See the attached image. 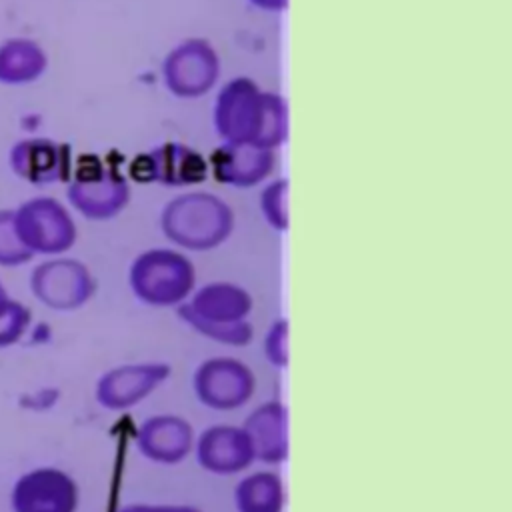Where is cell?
Instances as JSON below:
<instances>
[{
	"label": "cell",
	"instance_id": "obj_1",
	"mask_svg": "<svg viewBox=\"0 0 512 512\" xmlns=\"http://www.w3.org/2000/svg\"><path fill=\"white\" fill-rule=\"evenodd\" d=\"M12 218L20 242L32 256H56L74 244V222L68 210L50 196L24 200L12 210Z\"/></svg>",
	"mask_w": 512,
	"mask_h": 512
},
{
	"label": "cell",
	"instance_id": "obj_2",
	"mask_svg": "<svg viewBox=\"0 0 512 512\" xmlns=\"http://www.w3.org/2000/svg\"><path fill=\"white\" fill-rule=\"evenodd\" d=\"M30 290L46 308L72 310L90 298L92 278L76 260L50 258L32 270Z\"/></svg>",
	"mask_w": 512,
	"mask_h": 512
},
{
	"label": "cell",
	"instance_id": "obj_3",
	"mask_svg": "<svg viewBox=\"0 0 512 512\" xmlns=\"http://www.w3.org/2000/svg\"><path fill=\"white\" fill-rule=\"evenodd\" d=\"M10 506L12 512H76L78 488L58 468H34L14 482Z\"/></svg>",
	"mask_w": 512,
	"mask_h": 512
},
{
	"label": "cell",
	"instance_id": "obj_4",
	"mask_svg": "<svg viewBox=\"0 0 512 512\" xmlns=\"http://www.w3.org/2000/svg\"><path fill=\"white\" fill-rule=\"evenodd\" d=\"M10 170L32 184H48L62 174V150L48 138H22L8 152Z\"/></svg>",
	"mask_w": 512,
	"mask_h": 512
},
{
	"label": "cell",
	"instance_id": "obj_5",
	"mask_svg": "<svg viewBox=\"0 0 512 512\" xmlns=\"http://www.w3.org/2000/svg\"><path fill=\"white\" fill-rule=\"evenodd\" d=\"M46 64L44 48L32 38L12 36L0 42V84H30L44 74Z\"/></svg>",
	"mask_w": 512,
	"mask_h": 512
},
{
	"label": "cell",
	"instance_id": "obj_6",
	"mask_svg": "<svg viewBox=\"0 0 512 512\" xmlns=\"http://www.w3.org/2000/svg\"><path fill=\"white\" fill-rule=\"evenodd\" d=\"M68 198L74 208L92 218L110 214L118 204L116 186L106 178H76L68 188Z\"/></svg>",
	"mask_w": 512,
	"mask_h": 512
},
{
	"label": "cell",
	"instance_id": "obj_7",
	"mask_svg": "<svg viewBox=\"0 0 512 512\" xmlns=\"http://www.w3.org/2000/svg\"><path fill=\"white\" fill-rule=\"evenodd\" d=\"M32 322L30 308L8 294L0 298V348L14 346L24 338Z\"/></svg>",
	"mask_w": 512,
	"mask_h": 512
},
{
	"label": "cell",
	"instance_id": "obj_8",
	"mask_svg": "<svg viewBox=\"0 0 512 512\" xmlns=\"http://www.w3.org/2000/svg\"><path fill=\"white\" fill-rule=\"evenodd\" d=\"M30 258L32 254L24 248L16 234L12 210L0 208V266L14 268L28 262Z\"/></svg>",
	"mask_w": 512,
	"mask_h": 512
},
{
	"label": "cell",
	"instance_id": "obj_9",
	"mask_svg": "<svg viewBox=\"0 0 512 512\" xmlns=\"http://www.w3.org/2000/svg\"><path fill=\"white\" fill-rule=\"evenodd\" d=\"M6 294H8V292H6V288H4V284H2V280H0V298L6 296Z\"/></svg>",
	"mask_w": 512,
	"mask_h": 512
}]
</instances>
